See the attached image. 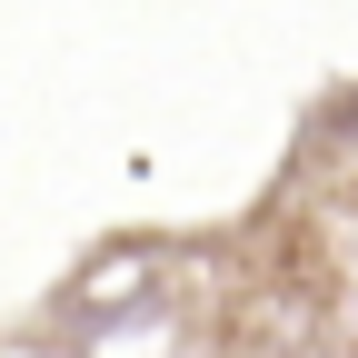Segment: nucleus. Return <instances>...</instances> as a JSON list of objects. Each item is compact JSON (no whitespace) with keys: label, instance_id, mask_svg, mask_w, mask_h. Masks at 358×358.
<instances>
[{"label":"nucleus","instance_id":"f257e3e1","mask_svg":"<svg viewBox=\"0 0 358 358\" xmlns=\"http://www.w3.org/2000/svg\"><path fill=\"white\" fill-rule=\"evenodd\" d=\"M219 358H299V348H268V338H229Z\"/></svg>","mask_w":358,"mask_h":358}]
</instances>
